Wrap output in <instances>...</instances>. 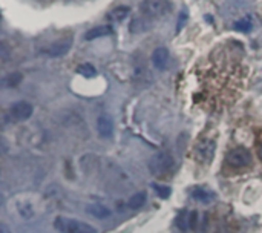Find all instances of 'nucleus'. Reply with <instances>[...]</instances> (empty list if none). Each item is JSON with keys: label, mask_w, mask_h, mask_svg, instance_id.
<instances>
[{"label": "nucleus", "mask_w": 262, "mask_h": 233, "mask_svg": "<svg viewBox=\"0 0 262 233\" xmlns=\"http://www.w3.org/2000/svg\"><path fill=\"white\" fill-rule=\"evenodd\" d=\"M71 46H72V38L66 37V38L57 40L52 45H49L48 48L41 49V54H45L48 57H63L69 52Z\"/></svg>", "instance_id": "0eeeda50"}, {"label": "nucleus", "mask_w": 262, "mask_h": 233, "mask_svg": "<svg viewBox=\"0 0 262 233\" xmlns=\"http://www.w3.org/2000/svg\"><path fill=\"white\" fill-rule=\"evenodd\" d=\"M154 187H155V190H157V195H158L160 198H163V200L169 198L170 194H172V189H170L169 186H158V184H155Z\"/></svg>", "instance_id": "6ab92c4d"}, {"label": "nucleus", "mask_w": 262, "mask_h": 233, "mask_svg": "<svg viewBox=\"0 0 262 233\" xmlns=\"http://www.w3.org/2000/svg\"><path fill=\"white\" fill-rule=\"evenodd\" d=\"M216 143L213 140H201L195 146V160L201 164H210L215 158Z\"/></svg>", "instance_id": "20e7f679"}, {"label": "nucleus", "mask_w": 262, "mask_h": 233, "mask_svg": "<svg viewBox=\"0 0 262 233\" xmlns=\"http://www.w3.org/2000/svg\"><path fill=\"white\" fill-rule=\"evenodd\" d=\"M130 12V8L129 6H117L114 8L111 12H109V18L114 20V22H120L123 18H126Z\"/></svg>", "instance_id": "4468645a"}, {"label": "nucleus", "mask_w": 262, "mask_h": 233, "mask_svg": "<svg viewBox=\"0 0 262 233\" xmlns=\"http://www.w3.org/2000/svg\"><path fill=\"white\" fill-rule=\"evenodd\" d=\"M97 131L103 138H112L114 135V120L107 114H101L97 120Z\"/></svg>", "instance_id": "6e6552de"}, {"label": "nucleus", "mask_w": 262, "mask_h": 233, "mask_svg": "<svg viewBox=\"0 0 262 233\" xmlns=\"http://www.w3.org/2000/svg\"><path fill=\"white\" fill-rule=\"evenodd\" d=\"M149 28V25H147V17L144 15V18H141V17H137L132 23H130V31L132 32H143V31H146Z\"/></svg>", "instance_id": "2eb2a0df"}, {"label": "nucleus", "mask_w": 262, "mask_h": 233, "mask_svg": "<svg viewBox=\"0 0 262 233\" xmlns=\"http://www.w3.org/2000/svg\"><path fill=\"white\" fill-rule=\"evenodd\" d=\"M77 72H78L80 75L86 77V78H92V77H95V75H97V69H95L92 65H89V63L80 65V66L77 68Z\"/></svg>", "instance_id": "f3484780"}, {"label": "nucleus", "mask_w": 262, "mask_h": 233, "mask_svg": "<svg viewBox=\"0 0 262 233\" xmlns=\"http://www.w3.org/2000/svg\"><path fill=\"white\" fill-rule=\"evenodd\" d=\"M84 210L91 215V217H94V218H97V220H106V218H109L111 215H112V212H111V209H107L104 204H101V203H89L86 207H84Z\"/></svg>", "instance_id": "9d476101"}, {"label": "nucleus", "mask_w": 262, "mask_h": 233, "mask_svg": "<svg viewBox=\"0 0 262 233\" xmlns=\"http://www.w3.org/2000/svg\"><path fill=\"white\" fill-rule=\"evenodd\" d=\"M21 74L20 72H12V74H9V75H6L5 78H3V86H6V88H14V86H17L20 81H21Z\"/></svg>", "instance_id": "a211bd4d"}, {"label": "nucleus", "mask_w": 262, "mask_h": 233, "mask_svg": "<svg viewBox=\"0 0 262 233\" xmlns=\"http://www.w3.org/2000/svg\"><path fill=\"white\" fill-rule=\"evenodd\" d=\"M192 198L196 200L198 203H203V204H209L215 200V194L209 189H203V187H196L192 190Z\"/></svg>", "instance_id": "9b49d317"}, {"label": "nucleus", "mask_w": 262, "mask_h": 233, "mask_svg": "<svg viewBox=\"0 0 262 233\" xmlns=\"http://www.w3.org/2000/svg\"><path fill=\"white\" fill-rule=\"evenodd\" d=\"M152 61H154V66L160 71H164L167 69L169 66V61H170V54L166 48H157L152 54Z\"/></svg>", "instance_id": "1a4fd4ad"}, {"label": "nucleus", "mask_w": 262, "mask_h": 233, "mask_svg": "<svg viewBox=\"0 0 262 233\" xmlns=\"http://www.w3.org/2000/svg\"><path fill=\"white\" fill-rule=\"evenodd\" d=\"M186 22H187V12H186V11H181V12H180V17H178L177 31H181V28L186 25Z\"/></svg>", "instance_id": "aec40b11"}, {"label": "nucleus", "mask_w": 262, "mask_h": 233, "mask_svg": "<svg viewBox=\"0 0 262 233\" xmlns=\"http://www.w3.org/2000/svg\"><path fill=\"white\" fill-rule=\"evenodd\" d=\"M196 215H198L196 212H192V214H190V217H189V226H190L192 229H195V220L198 218Z\"/></svg>", "instance_id": "412c9836"}, {"label": "nucleus", "mask_w": 262, "mask_h": 233, "mask_svg": "<svg viewBox=\"0 0 262 233\" xmlns=\"http://www.w3.org/2000/svg\"><path fill=\"white\" fill-rule=\"evenodd\" d=\"M258 155H259V158L262 160V138L261 141H259V146H258Z\"/></svg>", "instance_id": "5701e85b"}, {"label": "nucleus", "mask_w": 262, "mask_h": 233, "mask_svg": "<svg viewBox=\"0 0 262 233\" xmlns=\"http://www.w3.org/2000/svg\"><path fill=\"white\" fill-rule=\"evenodd\" d=\"M233 28L236 31H239V32H249L252 29V20H250V17H243V18L236 20L233 23Z\"/></svg>", "instance_id": "dca6fc26"}, {"label": "nucleus", "mask_w": 262, "mask_h": 233, "mask_svg": "<svg viewBox=\"0 0 262 233\" xmlns=\"http://www.w3.org/2000/svg\"><path fill=\"white\" fill-rule=\"evenodd\" d=\"M112 34V26H98V28H92L89 29L86 34H84V38L86 40H95V38H100V37H106V35H111Z\"/></svg>", "instance_id": "f8f14e48"}, {"label": "nucleus", "mask_w": 262, "mask_h": 233, "mask_svg": "<svg viewBox=\"0 0 262 233\" xmlns=\"http://www.w3.org/2000/svg\"><path fill=\"white\" fill-rule=\"evenodd\" d=\"M146 198H147L146 192H137L135 195H132V197L129 198L127 206H129L130 209H135V210H137V209H140V207H143V206H144Z\"/></svg>", "instance_id": "ddd939ff"}, {"label": "nucleus", "mask_w": 262, "mask_h": 233, "mask_svg": "<svg viewBox=\"0 0 262 233\" xmlns=\"http://www.w3.org/2000/svg\"><path fill=\"white\" fill-rule=\"evenodd\" d=\"M227 164L235 169H243L250 166L252 163V154L246 147H235L227 154Z\"/></svg>", "instance_id": "39448f33"}, {"label": "nucleus", "mask_w": 262, "mask_h": 233, "mask_svg": "<svg viewBox=\"0 0 262 233\" xmlns=\"http://www.w3.org/2000/svg\"><path fill=\"white\" fill-rule=\"evenodd\" d=\"M175 167V160L167 152H157L149 160V171L155 177H166Z\"/></svg>", "instance_id": "f257e3e1"}, {"label": "nucleus", "mask_w": 262, "mask_h": 233, "mask_svg": "<svg viewBox=\"0 0 262 233\" xmlns=\"http://www.w3.org/2000/svg\"><path fill=\"white\" fill-rule=\"evenodd\" d=\"M54 227L60 233H97L91 224L66 217H57L54 221Z\"/></svg>", "instance_id": "f03ea898"}, {"label": "nucleus", "mask_w": 262, "mask_h": 233, "mask_svg": "<svg viewBox=\"0 0 262 233\" xmlns=\"http://www.w3.org/2000/svg\"><path fill=\"white\" fill-rule=\"evenodd\" d=\"M2 55H3V61L8 58V51H6V46H5V43H2Z\"/></svg>", "instance_id": "4be33fe9"}, {"label": "nucleus", "mask_w": 262, "mask_h": 233, "mask_svg": "<svg viewBox=\"0 0 262 233\" xmlns=\"http://www.w3.org/2000/svg\"><path fill=\"white\" fill-rule=\"evenodd\" d=\"M172 9L170 0H143L141 12L149 18H158L166 15Z\"/></svg>", "instance_id": "7ed1b4c3"}, {"label": "nucleus", "mask_w": 262, "mask_h": 233, "mask_svg": "<svg viewBox=\"0 0 262 233\" xmlns=\"http://www.w3.org/2000/svg\"><path fill=\"white\" fill-rule=\"evenodd\" d=\"M32 112H34V108H32L31 103H28V101H17V103H14L8 109V117H9L11 121L18 123V121H26L32 115Z\"/></svg>", "instance_id": "423d86ee"}]
</instances>
